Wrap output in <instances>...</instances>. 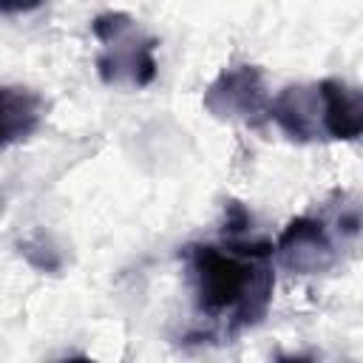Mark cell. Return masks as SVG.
<instances>
[{"label": "cell", "mask_w": 363, "mask_h": 363, "mask_svg": "<svg viewBox=\"0 0 363 363\" xmlns=\"http://www.w3.org/2000/svg\"><path fill=\"white\" fill-rule=\"evenodd\" d=\"M184 264L196 312L218 335L233 337L261 323L275 286L269 241L241 233L224 235L221 244H190L184 247Z\"/></svg>", "instance_id": "obj_1"}, {"label": "cell", "mask_w": 363, "mask_h": 363, "mask_svg": "<svg viewBox=\"0 0 363 363\" xmlns=\"http://www.w3.org/2000/svg\"><path fill=\"white\" fill-rule=\"evenodd\" d=\"M94 37L99 40L96 71L105 85L145 88L156 77L153 48L156 40L139 28L125 11H105L94 20Z\"/></svg>", "instance_id": "obj_2"}, {"label": "cell", "mask_w": 363, "mask_h": 363, "mask_svg": "<svg viewBox=\"0 0 363 363\" xmlns=\"http://www.w3.org/2000/svg\"><path fill=\"white\" fill-rule=\"evenodd\" d=\"M204 108L221 122H247L258 125L269 116V94L264 74L255 65L224 68L204 91Z\"/></svg>", "instance_id": "obj_3"}, {"label": "cell", "mask_w": 363, "mask_h": 363, "mask_svg": "<svg viewBox=\"0 0 363 363\" xmlns=\"http://www.w3.org/2000/svg\"><path fill=\"white\" fill-rule=\"evenodd\" d=\"M278 261L298 275H318L335 267L337 250L329 235V224L315 216H298L286 224L278 244L272 247Z\"/></svg>", "instance_id": "obj_4"}, {"label": "cell", "mask_w": 363, "mask_h": 363, "mask_svg": "<svg viewBox=\"0 0 363 363\" xmlns=\"http://www.w3.org/2000/svg\"><path fill=\"white\" fill-rule=\"evenodd\" d=\"M269 116L292 142L326 139L323 130V94L320 82L289 85L269 102Z\"/></svg>", "instance_id": "obj_5"}, {"label": "cell", "mask_w": 363, "mask_h": 363, "mask_svg": "<svg viewBox=\"0 0 363 363\" xmlns=\"http://www.w3.org/2000/svg\"><path fill=\"white\" fill-rule=\"evenodd\" d=\"M326 139L352 142L363 133V94L340 79H320Z\"/></svg>", "instance_id": "obj_6"}, {"label": "cell", "mask_w": 363, "mask_h": 363, "mask_svg": "<svg viewBox=\"0 0 363 363\" xmlns=\"http://www.w3.org/2000/svg\"><path fill=\"white\" fill-rule=\"evenodd\" d=\"M45 116V102L37 91L23 85L0 88V147L28 139Z\"/></svg>", "instance_id": "obj_7"}, {"label": "cell", "mask_w": 363, "mask_h": 363, "mask_svg": "<svg viewBox=\"0 0 363 363\" xmlns=\"http://www.w3.org/2000/svg\"><path fill=\"white\" fill-rule=\"evenodd\" d=\"M43 0H0V11L3 14H23V11H31L37 9Z\"/></svg>", "instance_id": "obj_8"}]
</instances>
